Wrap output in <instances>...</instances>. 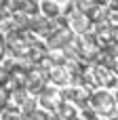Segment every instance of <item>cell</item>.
<instances>
[{"label":"cell","mask_w":118,"mask_h":120,"mask_svg":"<svg viewBox=\"0 0 118 120\" xmlns=\"http://www.w3.org/2000/svg\"><path fill=\"white\" fill-rule=\"evenodd\" d=\"M91 103H93V108H95L97 112H101V114H110V112L114 110V97H112L110 93H106V91L95 93V95L91 97Z\"/></svg>","instance_id":"cell-1"},{"label":"cell","mask_w":118,"mask_h":120,"mask_svg":"<svg viewBox=\"0 0 118 120\" xmlns=\"http://www.w3.org/2000/svg\"><path fill=\"white\" fill-rule=\"evenodd\" d=\"M70 40H72V34H70L68 30H57L55 34H51V38H49V46H51V49H61V46L68 49Z\"/></svg>","instance_id":"cell-2"},{"label":"cell","mask_w":118,"mask_h":120,"mask_svg":"<svg viewBox=\"0 0 118 120\" xmlns=\"http://www.w3.org/2000/svg\"><path fill=\"white\" fill-rule=\"evenodd\" d=\"M72 25H74V30H76V32H84V30H89V25H91V19H89L87 15H74V19H72Z\"/></svg>","instance_id":"cell-3"},{"label":"cell","mask_w":118,"mask_h":120,"mask_svg":"<svg viewBox=\"0 0 118 120\" xmlns=\"http://www.w3.org/2000/svg\"><path fill=\"white\" fill-rule=\"evenodd\" d=\"M40 8H42V13H44L49 19L59 17V4H55V2H42V4H40Z\"/></svg>","instance_id":"cell-4"},{"label":"cell","mask_w":118,"mask_h":120,"mask_svg":"<svg viewBox=\"0 0 118 120\" xmlns=\"http://www.w3.org/2000/svg\"><path fill=\"white\" fill-rule=\"evenodd\" d=\"M51 80H53L55 84H63V82H65V74H63L61 70H53V72H51Z\"/></svg>","instance_id":"cell-5"},{"label":"cell","mask_w":118,"mask_h":120,"mask_svg":"<svg viewBox=\"0 0 118 120\" xmlns=\"http://www.w3.org/2000/svg\"><path fill=\"white\" fill-rule=\"evenodd\" d=\"M23 112H25V114H34V112H36V103H34V101H25V103H23Z\"/></svg>","instance_id":"cell-6"},{"label":"cell","mask_w":118,"mask_h":120,"mask_svg":"<svg viewBox=\"0 0 118 120\" xmlns=\"http://www.w3.org/2000/svg\"><path fill=\"white\" fill-rule=\"evenodd\" d=\"M32 120H49V116H46V112H34Z\"/></svg>","instance_id":"cell-7"},{"label":"cell","mask_w":118,"mask_h":120,"mask_svg":"<svg viewBox=\"0 0 118 120\" xmlns=\"http://www.w3.org/2000/svg\"><path fill=\"white\" fill-rule=\"evenodd\" d=\"M2 46H4V44H2V36H0V55H2Z\"/></svg>","instance_id":"cell-8"},{"label":"cell","mask_w":118,"mask_h":120,"mask_svg":"<svg viewBox=\"0 0 118 120\" xmlns=\"http://www.w3.org/2000/svg\"><path fill=\"white\" fill-rule=\"evenodd\" d=\"M112 32H114V38L118 40V30H112Z\"/></svg>","instance_id":"cell-9"},{"label":"cell","mask_w":118,"mask_h":120,"mask_svg":"<svg viewBox=\"0 0 118 120\" xmlns=\"http://www.w3.org/2000/svg\"><path fill=\"white\" fill-rule=\"evenodd\" d=\"M116 101H118V95H116Z\"/></svg>","instance_id":"cell-10"},{"label":"cell","mask_w":118,"mask_h":120,"mask_svg":"<svg viewBox=\"0 0 118 120\" xmlns=\"http://www.w3.org/2000/svg\"><path fill=\"white\" fill-rule=\"evenodd\" d=\"M112 120H118V118H112Z\"/></svg>","instance_id":"cell-11"}]
</instances>
